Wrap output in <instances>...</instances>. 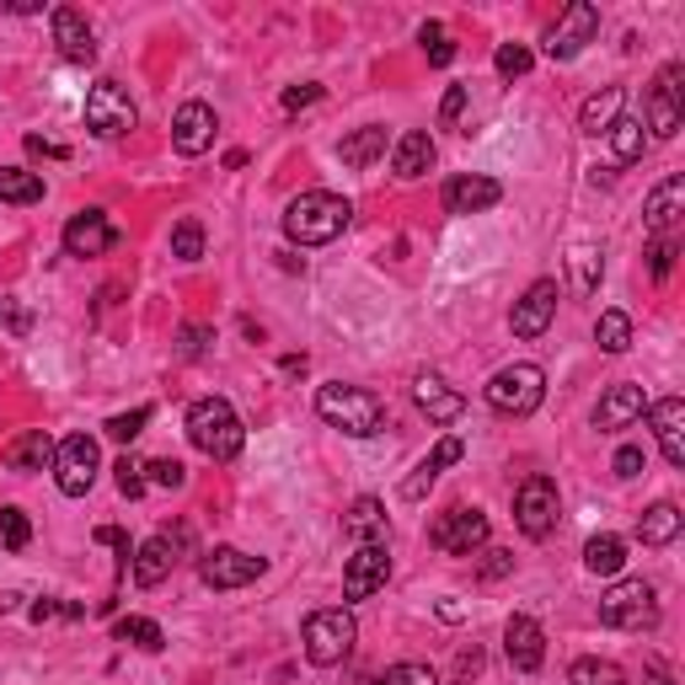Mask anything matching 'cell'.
<instances>
[{
    "instance_id": "cell-1",
    "label": "cell",
    "mask_w": 685,
    "mask_h": 685,
    "mask_svg": "<svg viewBox=\"0 0 685 685\" xmlns=\"http://www.w3.org/2000/svg\"><path fill=\"white\" fill-rule=\"evenodd\" d=\"M348 220H354V204H348V198H338V193H327V187H311V193L290 198V209H284V236L301 242V247H327V242H338V236L348 231Z\"/></svg>"
},
{
    "instance_id": "cell-2",
    "label": "cell",
    "mask_w": 685,
    "mask_h": 685,
    "mask_svg": "<svg viewBox=\"0 0 685 685\" xmlns=\"http://www.w3.org/2000/svg\"><path fill=\"white\" fill-rule=\"evenodd\" d=\"M187 439L209 461H236L242 444H247V429H242V418H236V407L225 396H198L187 407Z\"/></svg>"
},
{
    "instance_id": "cell-3",
    "label": "cell",
    "mask_w": 685,
    "mask_h": 685,
    "mask_svg": "<svg viewBox=\"0 0 685 685\" xmlns=\"http://www.w3.org/2000/svg\"><path fill=\"white\" fill-rule=\"evenodd\" d=\"M316 413H321V424L343 429L348 439H370L386 429V402L365 386H343V380L316 391Z\"/></svg>"
},
{
    "instance_id": "cell-4",
    "label": "cell",
    "mask_w": 685,
    "mask_h": 685,
    "mask_svg": "<svg viewBox=\"0 0 685 685\" xmlns=\"http://www.w3.org/2000/svg\"><path fill=\"white\" fill-rule=\"evenodd\" d=\"M354 637H359V622L348 606H327V611H311L306 616V659L316 670H332L354 653Z\"/></svg>"
},
{
    "instance_id": "cell-5",
    "label": "cell",
    "mask_w": 685,
    "mask_h": 685,
    "mask_svg": "<svg viewBox=\"0 0 685 685\" xmlns=\"http://www.w3.org/2000/svg\"><path fill=\"white\" fill-rule=\"evenodd\" d=\"M488 407L503 413V418H525V413H536L541 407V396H547V370L541 365H503L493 380H488Z\"/></svg>"
},
{
    "instance_id": "cell-6",
    "label": "cell",
    "mask_w": 685,
    "mask_h": 685,
    "mask_svg": "<svg viewBox=\"0 0 685 685\" xmlns=\"http://www.w3.org/2000/svg\"><path fill=\"white\" fill-rule=\"evenodd\" d=\"M600 622L622 626V632H643V626L659 622V600H653V584L648 578H622L616 589L600 595Z\"/></svg>"
},
{
    "instance_id": "cell-7",
    "label": "cell",
    "mask_w": 685,
    "mask_h": 685,
    "mask_svg": "<svg viewBox=\"0 0 685 685\" xmlns=\"http://www.w3.org/2000/svg\"><path fill=\"white\" fill-rule=\"evenodd\" d=\"M558 514H562V499L552 477H525L519 482V493H514V525H519V536L547 541L558 530Z\"/></svg>"
},
{
    "instance_id": "cell-8",
    "label": "cell",
    "mask_w": 685,
    "mask_h": 685,
    "mask_svg": "<svg viewBox=\"0 0 685 685\" xmlns=\"http://www.w3.org/2000/svg\"><path fill=\"white\" fill-rule=\"evenodd\" d=\"M134 124H139V113H134V97H129L124 81H97L86 91V129L97 139H119Z\"/></svg>"
},
{
    "instance_id": "cell-9",
    "label": "cell",
    "mask_w": 685,
    "mask_h": 685,
    "mask_svg": "<svg viewBox=\"0 0 685 685\" xmlns=\"http://www.w3.org/2000/svg\"><path fill=\"white\" fill-rule=\"evenodd\" d=\"M429 541H435L444 558H472V552L488 547V514L455 503V509H444L435 525H429Z\"/></svg>"
},
{
    "instance_id": "cell-10",
    "label": "cell",
    "mask_w": 685,
    "mask_h": 685,
    "mask_svg": "<svg viewBox=\"0 0 685 685\" xmlns=\"http://www.w3.org/2000/svg\"><path fill=\"white\" fill-rule=\"evenodd\" d=\"M97 472H102V450H97V439L91 435L60 439V450H54V477H60L64 499H86L91 482H97Z\"/></svg>"
},
{
    "instance_id": "cell-11",
    "label": "cell",
    "mask_w": 685,
    "mask_h": 685,
    "mask_svg": "<svg viewBox=\"0 0 685 685\" xmlns=\"http://www.w3.org/2000/svg\"><path fill=\"white\" fill-rule=\"evenodd\" d=\"M262 567H268V562L242 552V547H215V552L198 558V578H204L209 589H247V584L262 578Z\"/></svg>"
},
{
    "instance_id": "cell-12",
    "label": "cell",
    "mask_w": 685,
    "mask_h": 685,
    "mask_svg": "<svg viewBox=\"0 0 685 685\" xmlns=\"http://www.w3.org/2000/svg\"><path fill=\"white\" fill-rule=\"evenodd\" d=\"M595 33H600V5L573 0L558 16V27L547 33V60H573L584 44H595Z\"/></svg>"
},
{
    "instance_id": "cell-13",
    "label": "cell",
    "mask_w": 685,
    "mask_h": 685,
    "mask_svg": "<svg viewBox=\"0 0 685 685\" xmlns=\"http://www.w3.org/2000/svg\"><path fill=\"white\" fill-rule=\"evenodd\" d=\"M685 64H664L659 70V81H653V91H648V129L659 134V139H670L675 129H681V97H685Z\"/></svg>"
},
{
    "instance_id": "cell-14",
    "label": "cell",
    "mask_w": 685,
    "mask_h": 685,
    "mask_svg": "<svg viewBox=\"0 0 685 685\" xmlns=\"http://www.w3.org/2000/svg\"><path fill=\"white\" fill-rule=\"evenodd\" d=\"M113 247H119V225L102 209L70 215V225H64V252L70 257H102V252H113Z\"/></svg>"
},
{
    "instance_id": "cell-15",
    "label": "cell",
    "mask_w": 685,
    "mask_h": 685,
    "mask_svg": "<svg viewBox=\"0 0 685 685\" xmlns=\"http://www.w3.org/2000/svg\"><path fill=\"white\" fill-rule=\"evenodd\" d=\"M552 316H558V279H536V284L514 301L509 327H514V338H541V332L552 327Z\"/></svg>"
},
{
    "instance_id": "cell-16",
    "label": "cell",
    "mask_w": 685,
    "mask_h": 685,
    "mask_svg": "<svg viewBox=\"0 0 685 685\" xmlns=\"http://www.w3.org/2000/svg\"><path fill=\"white\" fill-rule=\"evenodd\" d=\"M503 653H509V664L519 670V675H536L541 670V659H547V632L536 616H509L503 626Z\"/></svg>"
},
{
    "instance_id": "cell-17",
    "label": "cell",
    "mask_w": 685,
    "mask_h": 685,
    "mask_svg": "<svg viewBox=\"0 0 685 685\" xmlns=\"http://www.w3.org/2000/svg\"><path fill=\"white\" fill-rule=\"evenodd\" d=\"M386 578H391V552L386 547H354V558L343 567V595L370 600L375 589H386Z\"/></svg>"
},
{
    "instance_id": "cell-18",
    "label": "cell",
    "mask_w": 685,
    "mask_h": 685,
    "mask_svg": "<svg viewBox=\"0 0 685 685\" xmlns=\"http://www.w3.org/2000/svg\"><path fill=\"white\" fill-rule=\"evenodd\" d=\"M215 108L209 102H183L178 108V119H172V145H178V156H204L209 145H215Z\"/></svg>"
},
{
    "instance_id": "cell-19",
    "label": "cell",
    "mask_w": 685,
    "mask_h": 685,
    "mask_svg": "<svg viewBox=\"0 0 685 685\" xmlns=\"http://www.w3.org/2000/svg\"><path fill=\"white\" fill-rule=\"evenodd\" d=\"M643 413H648V429L659 435L664 461L681 472L685 466V402L681 396H664V402H653V407H643Z\"/></svg>"
},
{
    "instance_id": "cell-20",
    "label": "cell",
    "mask_w": 685,
    "mask_h": 685,
    "mask_svg": "<svg viewBox=\"0 0 685 685\" xmlns=\"http://www.w3.org/2000/svg\"><path fill=\"white\" fill-rule=\"evenodd\" d=\"M685 215V178H664V183L648 193V204H643V220H648V231H653V242L659 236H675V225H681Z\"/></svg>"
},
{
    "instance_id": "cell-21",
    "label": "cell",
    "mask_w": 685,
    "mask_h": 685,
    "mask_svg": "<svg viewBox=\"0 0 685 685\" xmlns=\"http://www.w3.org/2000/svg\"><path fill=\"white\" fill-rule=\"evenodd\" d=\"M643 386H632V380H616L606 396H600V407H595V429L600 435H616V429H626V424H637L643 418Z\"/></svg>"
},
{
    "instance_id": "cell-22",
    "label": "cell",
    "mask_w": 685,
    "mask_h": 685,
    "mask_svg": "<svg viewBox=\"0 0 685 685\" xmlns=\"http://www.w3.org/2000/svg\"><path fill=\"white\" fill-rule=\"evenodd\" d=\"M503 198V187L493 178H477V172H466V178H450L444 183V215H482V209H493Z\"/></svg>"
},
{
    "instance_id": "cell-23",
    "label": "cell",
    "mask_w": 685,
    "mask_h": 685,
    "mask_svg": "<svg viewBox=\"0 0 685 685\" xmlns=\"http://www.w3.org/2000/svg\"><path fill=\"white\" fill-rule=\"evenodd\" d=\"M413 402H418V413H424L429 424H455V418L466 413V396H461V391H450V386H444L439 375H429V370L413 380Z\"/></svg>"
},
{
    "instance_id": "cell-24",
    "label": "cell",
    "mask_w": 685,
    "mask_h": 685,
    "mask_svg": "<svg viewBox=\"0 0 685 685\" xmlns=\"http://www.w3.org/2000/svg\"><path fill=\"white\" fill-rule=\"evenodd\" d=\"M54 44H60V54L70 64L97 60V38H91V27H86V16L75 5H54Z\"/></svg>"
},
{
    "instance_id": "cell-25",
    "label": "cell",
    "mask_w": 685,
    "mask_h": 685,
    "mask_svg": "<svg viewBox=\"0 0 685 685\" xmlns=\"http://www.w3.org/2000/svg\"><path fill=\"white\" fill-rule=\"evenodd\" d=\"M343 536L354 547H386L391 541V525H386V509L380 499H359L348 514H343Z\"/></svg>"
},
{
    "instance_id": "cell-26",
    "label": "cell",
    "mask_w": 685,
    "mask_h": 685,
    "mask_svg": "<svg viewBox=\"0 0 685 685\" xmlns=\"http://www.w3.org/2000/svg\"><path fill=\"white\" fill-rule=\"evenodd\" d=\"M172 567H178V547H172V536H150V541L134 552V584H139V589H156V584H167Z\"/></svg>"
},
{
    "instance_id": "cell-27",
    "label": "cell",
    "mask_w": 685,
    "mask_h": 685,
    "mask_svg": "<svg viewBox=\"0 0 685 685\" xmlns=\"http://www.w3.org/2000/svg\"><path fill=\"white\" fill-rule=\"evenodd\" d=\"M435 167V139L424 134V129H407L402 139H396V150H391V172L402 178V183H413V178H424Z\"/></svg>"
},
{
    "instance_id": "cell-28",
    "label": "cell",
    "mask_w": 685,
    "mask_h": 685,
    "mask_svg": "<svg viewBox=\"0 0 685 685\" xmlns=\"http://www.w3.org/2000/svg\"><path fill=\"white\" fill-rule=\"evenodd\" d=\"M54 450H60V444L44 435V429H27L22 439L5 444V466H11V472H44V466H54Z\"/></svg>"
},
{
    "instance_id": "cell-29",
    "label": "cell",
    "mask_w": 685,
    "mask_h": 685,
    "mask_svg": "<svg viewBox=\"0 0 685 685\" xmlns=\"http://www.w3.org/2000/svg\"><path fill=\"white\" fill-rule=\"evenodd\" d=\"M681 525H685V514L664 499V503H653V509H643V519H637V541H643V547H670V541L681 536Z\"/></svg>"
},
{
    "instance_id": "cell-30",
    "label": "cell",
    "mask_w": 685,
    "mask_h": 685,
    "mask_svg": "<svg viewBox=\"0 0 685 685\" xmlns=\"http://www.w3.org/2000/svg\"><path fill=\"white\" fill-rule=\"evenodd\" d=\"M386 156V129L380 124H365V129H354L343 145H338V161L343 167H354V172H365V167H375Z\"/></svg>"
},
{
    "instance_id": "cell-31",
    "label": "cell",
    "mask_w": 685,
    "mask_h": 685,
    "mask_svg": "<svg viewBox=\"0 0 685 685\" xmlns=\"http://www.w3.org/2000/svg\"><path fill=\"white\" fill-rule=\"evenodd\" d=\"M622 102H626L622 86H606V91H595V97L578 108V129H584V134H606V129L622 119Z\"/></svg>"
},
{
    "instance_id": "cell-32",
    "label": "cell",
    "mask_w": 685,
    "mask_h": 685,
    "mask_svg": "<svg viewBox=\"0 0 685 685\" xmlns=\"http://www.w3.org/2000/svg\"><path fill=\"white\" fill-rule=\"evenodd\" d=\"M584 567L589 573H622L626 567V541L622 536H589V547H584Z\"/></svg>"
},
{
    "instance_id": "cell-33",
    "label": "cell",
    "mask_w": 685,
    "mask_h": 685,
    "mask_svg": "<svg viewBox=\"0 0 685 685\" xmlns=\"http://www.w3.org/2000/svg\"><path fill=\"white\" fill-rule=\"evenodd\" d=\"M44 198V178L27 167H0V204H38Z\"/></svg>"
},
{
    "instance_id": "cell-34",
    "label": "cell",
    "mask_w": 685,
    "mask_h": 685,
    "mask_svg": "<svg viewBox=\"0 0 685 685\" xmlns=\"http://www.w3.org/2000/svg\"><path fill=\"white\" fill-rule=\"evenodd\" d=\"M113 637H119V643H134V648H145V653H161V648H167V632L150 622V616H124V622L113 626Z\"/></svg>"
},
{
    "instance_id": "cell-35",
    "label": "cell",
    "mask_w": 685,
    "mask_h": 685,
    "mask_svg": "<svg viewBox=\"0 0 685 685\" xmlns=\"http://www.w3.org/2000/svg\"><path fill=\"white\" fill-rule=\"evenodd\" d=\"M595 343H600L606 354H626V348H632V316L600 311V321H595Z\"/></svg>"
},
{
    "instance_id": "cell-36",
    "label": "cell",
    "mask_w": 685,
    "mask_h": 685,
    "mask_svg": "<svg viewBox=\"0 0 685 685\" xmlns=\"http://www.w3.org/2000/svg\"><path fill=\"white\" fill-rule=\"evenodd\" d=\"M606 134H611V156H616L622 167H632V161L643 156V119H616Z\"/></svg>"
},
{
    "instance_id": "cell-37",
    "label": "cell",
    "mask_w": 685,
    "mask_h": 685,
    "mask_svg": "<svg viewBox=\"0 0 685 685\" xmlns=\"http://www.w3.org/2000/svg\"><path fill=\"white\" fill-rule=\"evenodd\" d=\"M567 681L573 685H626V670L611 664V659H578V664L567 670Z\"/></svg>"
},
{
    "instance_id": "cell-38",
    "label": "cell",
    "mask_w": 685,
    "mask_h": 685,
    "mask_svg": "<svg viewBox=\"0 0 685 685\" xmlns=\"http://www.w3.org/2000/svg\"><path fill=\"white\" fill-rule=\"evenodd\" d=\"M600 257H606L600 247H573V284H578V295H595V290H600V273H606Z\"/></svg>"
},
{
    "instance_id": "cell-39",
    "label": "cell",
    "mask_w": 685,
    "mask_h": 685,
    "mask_svg": "<svg viewBox=\"0 0 685 685\" xmlns=\"http://www.w3.org/2000/svg\"><path fill=\"white\" fill-rule=\"evenodd\" d=\"M172 257H183V262H198V257H204V225H198V220H178V225H172Z\"/></svg>"
},
{
    "instance_id": "cell-40",
    "label": "cell",
    "mask_w": 685,
    "mask_h": 685,
    "mask_svg": "<svg viewBox=\"0 0 685 685\" xmlns=\"http://www.w3.org/2000/svg\"><path fill=\"white\" fill-rule=\"evenodd\" d=\"M0 541H5L11 552H22V547L33 541V525H27V514H22L16 503H5V509H0Z\"/></svg>"
},
{
    "instance_id": "cell-41",
    "label": "cell",
    "mask_w": 685,
    "mask_h": 685,
    "mask_svg": "<svg viewBox=\"0 0 685 685\" xmlns=\"http://www.w3.org/2000/svg\"><path fill=\"white\" fill-rule=\"evenodd\" d=\"M370 685H439V675L429 670V664H418V659H407V664H391L380 681Z\"/></svg>"
},
{
    "instance_id": "cell-42",
    "label": "cell",
    "mask_w": 685,
    "mask_h": 685,
    "mask_svg": "<svg viewBox=\"0 0 685 685\" xmlns=\"http://www.w3.org/2000/svg\"><path fill=\"white\" fill-rule=\"evenodd\" d=\"M145 424H150V407H134V413H119V418H108L102 429H108V439H119V444H134Z\"/></svg>"
},
{
    "instance_id": "cell-43",
    "label": "cell",
    "mask_w": 685,
    "mask_h": 685,
    "mask_svg": "<svg viewBox=\"0 0 685 685\" xmlns=\"http://www.w3.org/2000/svg\"><path fill=\"white\" fill-rule=\"evenodd\" d=\"M493 70H499L503 81H519V75L530 70V49H525V44H503L499 54H493Z\"/></svg>"
},
{
    "instance_id": "cell-44",
    "label": "cell",
    "mask_w": 685,
    "mask_h": 685,
    "mask_svg": "<svg viewBox=\"0 0 685 685\" xmlns=\"http://www.w3.org/2000/svg\"><path fill=\"white\" fill-rule=\"evenodd\" d=\"M145 472H150V482H156V488H172V493L187 488V466H183V461H172V455H167V461H150Z\"/></svg>"
},
{
    "instance_id": "cell-45",
    "label": "cell",
    "mask_w": 685,
    "mask_h": 685,
    "mask_svg": "<svg viewBox=\"0 0 685 685\" xmlns=\"http://www.w3.org/2000/svg\"><path fill=\"white\" fill-rule=\"evenodd\" d=\"M675 257H681V247H675V236H659V242L648 247V273H653V279H670Z\"/></svg>"
},
{
    "instance_id": "cell-46",
    "label": "cell",
    "mask_w": 685,
    "mask_h": 685,
    "mask_svg": "<svg viewBox=\"0 0 685 685\" xmlns=\"http://www.w3.org/2000/svg\"><path fill=\"white\" fill-rule=\"evenodd\" d=\"M209 338H215V327H204V321H187L183 332H178V354H183V359H198V354L209 348Z\"/></svg>"
},
{
    "instance_id": "cell-47",
    "label": "cell",
    "mask_w": 685,
    "mask_h": 685,
    "mask_svg": "<svg viewBox=\"0 0 685 685\" xmlns=\"http://www.w3.org/2000/svg\"><path fill=\"white\" fill-rule=\"evenodd\" d=\"M418 38H424V49H429V64H450V60H455V44L444 38V27H439V22H424V33H418Z\"/></svg>"
},
{
    "instance_id": "cell-48",
    "label": "cell",
    "mask_w": 685,
    "mask_h": 685,
    "mask_svg": "<svg viewBox=\"0 0 685 685\" xmlns=\"http://www.w3.org/2000/svg\"><path fill=\"white\" fill-rule=\"evenodd\" d=\"M113 472H119V493H124V499H139V493H145V482H150V477H145V466H139L134 455H124Z\"/></svg>"
},
{
    "instance_id": "cell-49",
    "label": "cell",
    "mask_w": 685,
    "mask_h": 685,
    "mask_svg": "<svg viewBox=\"0 0 685 685\" xmlns=\"http://www.w3.org/2000/svg\"><path fill=\"white\" fill-rule=\"evenodd\" d=\"M327 91L316 86V81H301V86H290L284 91V113H301V108H311V102H321Z\"/></svg>"
},
{
    "instance_id": "cell-50",
    "label": "cell",
    "mask_w": 685,
    "mask_h": 685,
    "mask_svg": "<svg viewBox=\"0 0 685 685\" xmlns=\"http://www.w3.org/2000/svg\"><path fill=\"white\" fill-rule=\"evenodd\" d=\"M435 477H439V472L429 466V461H424V466H418V472H413V477L402 482V499H413V503H418L424 493H429V488H435Z\"/></svg>"
},
{
    "instance_id": "cell-51",
    "label": "cell",
    "mask_w": 685,
    "mask_h": 685,
    "mask_svg": "<svg viewBox=\"0 0 685 685\" xmlns=\"http://www.w3.org/2000/svg\"><path fill=\"white\" fill-rule=\"evenodd\" d=\"M461 455H466V444H461L455 435H444V439L435 444V455H429V466H435V472H444V466H455Z\"/></svg>"
},
{
    "instance_id": "cell-52",
    "label": "cell",
    "mask_w": 685,
    "mask_h": 685,
    "mask_svg": "<svg viewBox=\"0 0 685 685\" xmlns=\"http://www.w3.org/2000/svg\"><path fill=\"white\" fill-rule=\"evenodd\" d=\"M616 477H626V482L643 477V450H637V444H622V450H616Z\"/></svg>"
},
{
    "instance_id": "cell-53",
    "label": "cell",
    "mask_w": 685,
    "mask_h": 685,
    "mask_svg": "<svg viewBox=\"0 0 685 685\" xmlns=\"http://www.w3.org/2000/svg\"><path fill=\"white\" fill-rule=\"evenodd\" d=\"M461 113H466V86H450V91H444V102H439V119H444V124H455Z\"/></svg>"
},
{
    "instance_id": "cell-54",
    "label": "cell",
    "mask_w": 685,
    "mask_h": 685,
    "mask_svg": "<svg viewBox=\"0 0 685 685\" xmlns=\"http://www.w3.org/2000/svg\"><path fill=\"white\" fill-rule=\"evenodd\" d=\"M477 670H482V653H477V648H466V653H461V664H455V685H472V681H477Z\"/></svg>"
},
{
    "instance_id": "cell-55",
    "label": "cell",
    "mask_w": 685,
    "mask_h": 685,
    "mask_svg": "<svg viewBox=\"0 0 685 685\" xmlns=\"http://www.w3.org/2000/svg\"><path fill=\"white\" fill-rule=\"evenodd\" d=\"M0 316H5V327H11V332H16V338H22V332H27V327H33V316L22 311V306H16V301H0Z\"/></svg>"
},
{
    "instance_id": "cell-56",
    "label": "cell",
    "mask_w": 685,
    "mask_h": 685,
    "mask_svg": "<svg viewBox=\"0 0 685 685\" xmlns=\"http://www.w3.org/2000/svg\"><path fill=\"white\" fill-rule=\"evenodd\" d=\"M509 567H514V552H488V558H482V567H477V573H482V578H503Z\"/></svg>"
},
{
    "instance_id": "cell-57",
    "label": "cell",
    "mask_w": 685,
    "mask_h": 685,
    "mask_svg": "<svg viewBox=\"0 0 685 685\" xmlns=\"http://www.w3.org/2000/svg\"><path fill=\"white\" fill-rule=\"evenodd\" d=\"M0 11H11V16H33V11H44V0H0Z\"/></svg>"
},
{
    "instance_id": "cell-58",
    "label": "cell",
    "mask_w": 685,
    "mask_h": 685,
    "mask_svg": "<svg viewBox=\"0 0 685 685\" xmlns=\"http://www.w3.org/2000/svg\"><path fill=\"white\" fill-rule=\"evenodd\" d=\"M643 685H675V681H670V670L653 659V664H648V675H643Z\"/></svg>"
},
{
    "instance_id": "cell-59",
    "label": "cell",
    "mask_w": 685,
    "mask_h": 685,
    "mask_svg": "<svg viewBox=\"0 0 685 685\" xmlns=\"http://www.w3.org/2000/svg\"><path fill=\"white\" fill-rule=\"evenodd\" d=\"M27 150H33V156H64V145H49V139H38V134L27 139Z\"/></svg>"
},
{
    "instance_id": "cell-60",
    "label": "cell",
    "mask_w": 685,
    "mask_h": 685,
    "mask_svg": "<svg viewBox=\"0 0 685 685\" xmlns=\"http://www.w3.org/2000/svg\"><path fill=\"white\" fill-rule=\"evenodd\" d=\"M284 375H306V354H284V365H279Z\"/></svg>"
}]
</instances>
